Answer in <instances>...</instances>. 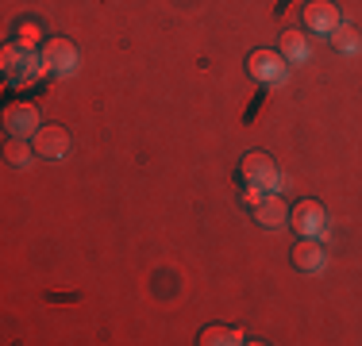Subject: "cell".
<instances>
[{
    "label": "cell",
    "mask_w": 362,
    "mask_h": 346,
    "mask_svg": "<svg viewBox=\"0 0 362 346\" xmlns=\"http://www.w3.org/2000/svg\"><path fill=\"white\" fill-rule=\"evenodd\" d=\"M4 154H8V162H12V166H28V162H31V154H35V146H28L23 138H12Z\"/></svg>",
    "instance_id": "cell-13"
},
{
    "label": "cell",
    "mask_w": 362,
    "mask_h": 346,
    "mask_svg": "<svg viewBox=\"0 0 362 346\" xmlns=\"http://www.w3.org/2000/svg\"><path fill=\"white\" fill-rule=\"evenodd\" d=\"M201 342L204 346H235V342H243V331L239 327H204Z\"/></svg>",
    "instance_id": "cell-12"
},
{
    "label": "cell",
    "mask_w": 362,
    "mask_h": 346,
    "mask_svg": "<svg viewBox=\"0 0 362 346\" xmlns=\"http://www.w3.org/2000/svg\"><path fill=\"white\" fill-rule=\"evenodd\" d=\"M289 223H293V231H297V235H320V231L327 227L324 204L320 201H300L289 212Z\"/></svg>",
    "instance_id": "cell-8"
},
{
    "label": "cell",
    "mask_w": 362,
    "mask_h": 346,
    "mask_svg": "<svg viewBox=\"0 0 362 346\" xmlns=\"http://www.w3.org/2000/svg\"><path fill=\"white\" fill-rule=\"evenodd\" d=\"M251 208H255L258 227H270V231H274V227H281V223L289 220V208L281 204V196H278V193H262Z\"/></svg>",
    "instance_id": "cell-10"
},
{
    "label": "cell",
    "mask_w": 362,
    "mask_h": 346,
    "mask_svg": "<svg viewBox=\"0 0 362 346\" xmlns=\"http://www.w3.org/2000/svg\"><path fill=\"white\" fill-rule=\"evenodd\" d=\"M4 127H8V135L12 138H28V135H35L39 131V112H35V104H28V100H12L4 108Z\"/></svg>",
    "instance_id": "cell-5"
},
{
    "label": "cell",
    "mask_w": 362,
    "mask_h": 346,
    "mask_svg": "<svg viewBox=\"0 0 362 346\" xmlns=\"http://www.w3.org/2000/svg\"><path fill=\"white\" fill-rule=\"evenodd\" d=\"M300 20H305V28L313 35H332L339 28V8H335V0H308Z\"/></svg>",
    "instance_id": "cell-6"
},
{
    "label": "cell",
    "mask_w": 362,
    "mask_h": 346,
    "mask_svg": "<svg viewBox=\"0 0 362 346\" xmlns=\"http://www.w3.org/2000/svg\"><path fill=\"white\" fill-rule=\"evenodd\" d=\"M332 42H335L339 50H355V47H358V42H355V31H351V28H335V31H332Z\"/></svg>",
    "instance_id": "cell-14"
},
{
    "label": "cell",
    "mask_w": 362,
    "mask_h": 346,
    "mask_svg": "<svg viewBox=\"0 0 362 346\" xmlns=\"http://www.w3.org/2000/svg\"><path fill=\"white\" fill-rule=\"evenodd\" d=\"M247 73L262 85H278L286 77V58H281V50H255L247 58Z\"/></svg>",
    "instance_id": "cell-4"
},
{
    "label": "cell",
    "mask_w": 362,
    "mask_h": 346,
    "mask_svg": "<svg viewBox=\"0 0 362 346\" xmlns=\"http://www.w3.org/2000/svg\"><path fill=\"white\" fill-rule=\"evenodd\" d=\"M39 58H42V69H47V73L66 77V73H74V66H77V47L70 39H47L39 50Z\"/></svg>",
    "instance_id": "cell-2"
},
{
    "label": "cell",
    "mask_w": 362,
    "mask_h": 346,
    "mask_svg": "<svg viewBox=\"0 0 362 346\" xmlns=\"http://www.w3.org/2000/svg\"><path fill=\"white\" fill-rule=\"evenodd\" d=\"M293 266L305 273H320L327 266V250L316 235H297V246H293Z\"/></svg>",
    "instance_id": "cell-7"
},
{
    "label": "cell",
    "mask_w": 362,
    "mask_h": 346,
    "mask_svg": "<svg viewBox=\"0 0 362 346\" xmlns=\"http://www.w3.org/2000/svg\"><path fill=\"white\" fill-rule=\"evenodd\" d=\"M0 66H4L8 77H16V81H28L35 69H42V58L31 54L28 42H8L4 54H0Z\"/></svg>",
    "instance_id": "cell-3"
},
{
    "label": "cell",
    "mask_w": 362,
    "mask_h": 346,
    "mask_svg": "<svg viewBox=\"0 0 362 346\" xmlns=\"http://www.w3.org/2000/svg\"><path fill=\"white\" fill-rule=\"evenodd\" d=\"M281 58L286 62H308V54H313V42H308V35L305 31H297V28H289V31H281Z\"/></svg>",
    "instance_id": "cell-11"
},
{
    "label": "cell",
    "mask_w": 362,
    "mask_h": 346,
    "mask_svg": "<svg viewBox=\"0 0 362 346\" xmlns=\"http://www.w3.org/2000/svg\"><path fill=\"white\" fill-rule=\"evenodd\" d=\"M35 39H39L35 23H23V28H20V42H35Z\"/></svg>",
    "instance_id": "cell-15"
},
{
    "label": "cell",
    "mask_w": 362,
    "mask_h": 346,
    "mask_svg": "<svg viewBox=\"0 0 362 346\" xmlns=\"http://www.w3.org/2000/svg\"><path fill=\"white\" fill-rule=\"evenodd\" d=\"M66 150H70V135H66V127L42 124L35 131V154H39V158L58 162V158H66Z\"/></svg>",
    "instance_id": "cell-9"
},
{
    "label": "cell",
    "mask_w": 362,
    "mask_h": 346,
    "mask_svg": "<svg viewBox=\"0 0 362 346\" xmlns=\"http://www.w3.org/2000/svg\"><path fill=\"white\" fill-rule=\"evenodd\" d=\"M239 177H243L247 189H255V193H274L278 189V166H274V158L266 150H251L243 162H239Z\"/></svg>",
    "instance_id": "cell-1"
}]
</instances>
